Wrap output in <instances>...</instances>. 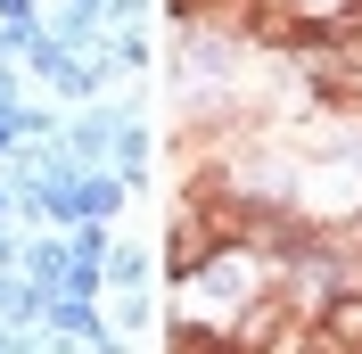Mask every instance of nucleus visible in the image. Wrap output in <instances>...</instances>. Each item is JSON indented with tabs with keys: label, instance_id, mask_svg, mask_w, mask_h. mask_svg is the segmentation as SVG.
<instances>
[{
	"label": "nucleus",
	"instance_id": "nucleus-2",
	"mask_svg": "<svg viewBox=\"0 0 362 354\" xmlns=\"http://www.w3.org/2000/svg\"><path fill=\"white\" fill-rule=\"evenodd\" d=\"M313 330H321V346L362 354V280H338L329 297H321V305H313Z\"/></svg>",
	"mask_w": 362,
	"mask_h": 354
},
{
	"label": "nucleus",
	"instance_id": "nucleus-1",
	"mask_svg": "<svg viewBox=\"0 0 362 354\" xmlns=\"http://www.w3.org/2000/svg\"><path fill=\"white\" fill-rule=\"evenodd\" d=\"M214 256H230V247H223V231H214V222H206L198 206H189V215L173 222V247H165V272H173V280H198V272L214 264Z\"/></svg>",
	"mask_w": 362,
	"mask_h": 354
}]
</instances>
